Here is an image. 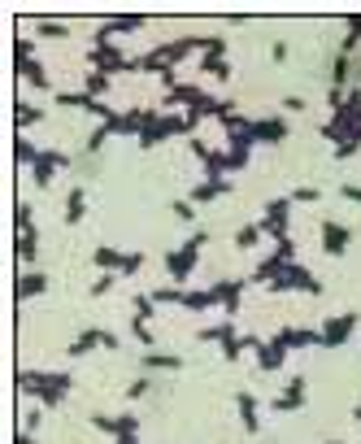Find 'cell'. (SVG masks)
Returning <instances> with one entry per match:
<instances>
[{
    "mask_svg": "<svg viewBox=\"0 0 361 444\" xmlns=\"http://www.w3.org/2000/svg\"><path fill=\"white\" fill-rule=\"evenodd\" d=\"M131 335L140 340V349H148V353H152V344H157V335H152L148 323H140V318H131Z\"/></svg>",
    "mask_w": 361,
    "mask_h": 444,
    "instance_id": "8d00e7d4",
    "label": "cell"
},
{
    "mask_svg": "<svg viewBox=\"0 0 361 444\" xmlns=\"http://www.w3.org/2000/svg\"><path fill=\"white\" fill-rule=\"evenodd\" d=\"M39 257V231L31 227V231H18V261L22 266H31V261Z\"/></svg>",
    "mask_w": 361,
    "mask_h": 444,
    "instance_id": "ac0fdd59",
    "label": "cell"
},
{
    "mask_svg": "<svg viewBox=\"0 0 361 444\" xmlns=\"http://www.w3.org/2000/svg\"><path fill=\"white\" fill-rule=\"evenodd\" d=\"M305 388H309V379H305V375H292L288 388L274 397V409H279V414H296V409H305Z\"/></svg>",
    "mask_w": 361,
    "mask_h": 444,
    "instance_id": "9c48e42d",
    "label": "cell"
},
{
    "mask_svg": "<svg viewBox=\"0 0 361 444\" xmlns=\"http://www.w3.org/2000/svg\"><path fill=\"white\" fill-rule=\"evenodd\" d=\"M214 287L222 292V313H226V318H235V313L244 309V279H218Z\"/></svg>",
    "mask_w": 361,
    "mask_h": 444,
    "instance_id": "4fadbf2b",
    "label": "cell"
},
{
    "mask_svg": "<svg viewBox=\"0 0 361 444\" xmlns=\"http://www.w3.org/2000/svg\"><path fill=\"white\" fill-rule=\"evenodd\" d=\"M35 31H39L44 40H66V35H70V26L53 22V18H44V22H35Z\"/></svg>",
    "mask_w": 361,
    "mask_h": 444,
    "instance_id": "d590c367",
    "label": "cell"
},
{
    "mask_svg": "<svg viewBox=\"0 0 361 444\" xmlns=\"http://www.w3.org/2000/svg\"><path fill=\"white\" fill-rule=\"evenodd\" d=\"M57 104H61V109H92L96 96H87V92H61Z\"/></svg>",
    "mask_w": 361,
    "mask_h": 444,
    "instance_id": "1f68e13d",
    "label": "cell"
},
{
    "mask_svg": "<svg viewBox=\"0 0 361 444\" xmlns=\"http://www.w3.org/2000/svg\"><path fill=\"white\" fill-rule=\"evenodd\" d=\"M357 148H361V131H357V136H348L344 144H335V162H348Z\"/></svg>",
    "mask_w": 361,
    "mask_h": 444,
    "instance_id": "60d3db41",
    "label": "cell"
},
{
    "mask_svg": "<svg viewBox=\"0 0 361 444\" xmlns=\"http://www.w3.org/2000/svg\"><path fill=\"white\" fill-rule=\"evenodd\" d=\"M57 166H70V157L57 152V148H39L35 152V162H31V174H35V188H48L57 174Z\"/></svg>",
    "mask_w": 361,
    "mask_h": 444,
    "instance_id": "8992f818",
    "label": "cell"
},
{
    "mask_svg": "<svg viewBox=\"0 0 361 444\" xmlns=\"http://www.w3.org/2000/svg\"><path fill=\"white\" fill-rule=\"evenodd\" d=\"M270 287H274V292H309V296H322V283L309 275L300 261H288V266H283V275H279Z\"/></svg>",
    "mask_w": 361,
    "mask_h": 444,
    "instance_id": "6da1fadb",
    "label": "cell"
},
{
    "mask_svg": "<svg viewBox=\"0 0 361 444\" xmlns=\"http://www.w3.org/2000/svg\"><path fill=\"white\" fill-rule=\"evenodd\" d=\"M131 305H135V318H140V323H148L152 313H157V301H152V296H135Z\"/></svg>",
    "mask_w": 361,
    "mask_h": 444,
    "instance_id": "b9f144b4",
    "label": "cell"
},
{
    "mask_svg": "<svg viewBox=\"0 0 361 444\" xmlns=\"http://www.w3.org/2000/svg\"><path fill=\"white\" fill-rule=\"evenodd\" d=\"M13 152H18V162H22V166H31V162H35V152H39V148H35V144H31L27 136H18V144H13Z\"/></svg>",
    "mask_w": 361,
    "mask_h": 444,
    "instance_id": "f35d334b",
    "label": "cell"
},
{
    "mask_svg": "<svg viewBox=\"0 0 361 444\" xmlns=\"http://www.w3.org/2000/svg\"><path fill=\"white\" fill-rule=\"evenodd\" d=\"M257 240H262V222H252V227H240L235 235H231V244H235L240 253H248V248H257Z\"/></svg>",
    "mask_w": 361,
    "mask_h": 444,
    "instance_id": "4316f807",
    "label": "cell"
},
{
    "mask_svg": "<svg viewBox=\"0 0 361 444\" xmlns=\"http://www.w3.org/2000/svg\"><path fill=\"white\" fill-rule=\"evenodd\" d=\"M318 331H322V349H340V344H348L353 331H357V313L353 309L348 313H335V318H326Z\"/></svg>",
    "mask_w": 361,
    "mask_h": 444,
    "instance_id": "277c9868",
    "label": "cell"
},
{
    "mask_svg": "<svg viewBox=\"0 0 361 444\" xmlns=\"http://www.w3.org/2000/svg\"><path fill=\"white\" fill-rule=\"evenodd\" d=\"M226 192H231V179H204V183H196L192 200H196V205H209V200H218V196H226Z\"/></svg>",
    "mask_w": 361,
    "mask_h": 444,
    "instance_id": "2e32d148",
    "label": "cell"
},
{
    "mask_svg": "<svg viewBox=\"0 0 361 444\" xmlns=\"http://www.w3.org/2000/svg\"><path fill=\"white\" fill-rule=\"evenodd\" d=\"M200 70L209 74V78H231V66H226V61H209V57H200Z\"/></svg>",
    "mask_w": 361,
    "mask_h": 444,
    "instance_id": "7bdbcfd3",
    "label": "cell"
},
{
    "mask_svg": "<svg viewBox=\"0 0 361 444\" xmlns=\"http://www.w3.org/2000/svg\"><path fill=\"white\" fill-rule=\"evenodd\" d=\"M22 392H31V397H35L39 405H48V409H57V405L66 401V392H61V388H44V383H35V388H22Z\"/></svg>",
    "mask_w": 361,
    "mask_h": 444,
    "instance_id": "484cf974",
    "label": "cell"
},
{
    "mask_svg": "<svg viewBox=\"0 0 361 444\" xmlns=\"http://www.w3.org/2000/svg\"><path fill=\"white\" fill-rule=\"evenodd\" d=\"M44 292H48V275H39V270L18 275V301H31V296H44Z\"/></svg>",
    "mask_w": 361,
    "mask_h": 444,
    "instance_id": "9a60e30c",
    "label": "cell"
},
{
    "mask_svg": "<svg viewBox=\"0 0 361 444\" xmlns=\"http://www.w3.org/2000/svg\"><path fill=\"white\" fill-rule=\"evenodd\" d=\"M340 196H344V200H353V205H361V183H344Z\"/></svg>",
    "mask_w": 361,
    "mask_h": 444,
    "instance_id": "f5cc1de1",
    "label": "cell"
},
{
    "mask_svg": "<svg viewBox=\"0 0 361 444\" xmlns=\"http://www.w3.org/2000/svg\"><path fill=\"white\" fill-rule=\"evenodd\" d=\"M92 423L105 436H122V414H92Z\"/></svg>",
    "mask_w": 361,
    "mask_h": 444,
    "instance_id": "836d02e7",
    "label": "cell"
},
{
    "mask_svg": "<svg viewBox=\"0 0 361 444\" xmlns=\"http://www.w3.org/2000/svg\"><path fill=\"white\" fill-rule=\"evenodd\" d=\"M270 57H274V61H288V44H283V40H279V44L270 48Z\"/></svg>",
    "mask_w": 361,
    "mask_h": 444,
    "instance_id": "6f0895ef",
    "label": "cell"
},
{
    "mask_svg": "<svg viewBox=\"0 0 361 444\" xmlns=\"http://www.w3.org/2000/svg\"><path fill=\"white\" fill-rule=\"evenodd\" d=\"M348 70H353V57H344V52H340V61H335V70H331V88H344Z\"/></svg>",
    "mask_w": 361,
    "mask_h": 444,
    "instance_id": "ab89813d",
    "label": "cell"
},
{
    "mask_svg": "<svg viewBox=\"0 0 361 444\" xmlns=\"http://www.w3.org/2000/svg\"><path fill=\"white\" fill-rule=\"evenodd\" d=\"M105 140H109V131H105V126L92 131V136H87V152H100V148H105Z\"/></svg>",
    "mask_w": 361,
    "mask_h": 444,
    "instance_id": "f907efd6",
    "label": "cell"
},
{
    "mask_svg": "<svg viewBox=\"0 0 361 444\" xmlns=\"http://www.w3.org/2000/svg\"><path fill=\"white\" fill-rule=\"evenodd\" d=\"M13 218H18V231H31V200H18Z\"/></svg>",
    "mask_w": 361,
    "mask_h": 444,
    "instance_id": "bcb514c9",
    "label": "cell"
},
{
    "mask_svg": "<svg viewBox=\"0 0 361 444\" xmlns=\"http://www.w3.org/2000/svg\"><path fill=\"white\" fill-rule=\"evenodd\" d=\"M122 257H126V253H118V248H109V244H100V248L92 253V261H96L100 270H122Z\"/></svg>",
    "mask_w": 361,
    "mask_h": 444,
    "instance_id": "f1b7e54d",
    "label": "cell"
},
{
    "mask_svg": "<svg viewBox=\"0 0 361 444\" xmlns=\"http://www.w3.org/2000/svg\"><path fill=\"white\" fill-rule=\"evenodd\" d=\"M357 48H361V13L348 18V35H344V44H340V52H344V57H353Z\"/></svg>",
    "mask_w": 361,
    "mask_h": 444,
    "instance_id": "4dcf8cb0",
    "label": "cell"
},
{
    "mask_svg": "<svg viewBox=\"0 0 361 444\" xmlns=\"http://www.w3.org/2000/svg\"><path fill=\"white\" fill-rule=\"evenodd\" d=\"M188 114H161L157 126H148L144 136H140V148H157L161 140H174V136H188Z\"/></svg>",
    "mask_w": 361,
    "mask_h": 444,
    "instance_id": "7a4b0ae2",
    "label": "cell"
},
{
    "mask_svg": "<svg viewBox=\"0 0 361 444\" xmlns=\"http://www.w3.org/2000/svg\"><path fill=\"white\" fill-rule=\"evenodd\" d=\"M200 52H204V57H209V61H222V57H226V40H222V35L204 40V44H200Z\"/></svg>",
    "mask_w": 361,
    "mask_h": 444,
    "instance_id": "74e56055",
    "label": "cell"
},
{
    "mask_svg": "<svg viewBox=\"0 0 361 444\" xmlns=\"http://www.w3.org/2000/svg\"><path fill=\"white\" fill-rule=\"evenodd\" d=\"M288 122L283 118H257V122H248V136H252V144H283L288 140Z\"/></svg>",
    "mask_w": 361,
    "mask_h": 444,
    "instance_id": "ba28073f",
    "label": "cell"
},
{
    "mask_svg": "<svg viewBox=\"0 0 361 444\" xmlns=\"http://www.w3.org/2000/svg\"><path fill=\"white\" fill-rule=\"evenodd\" d=\"M326 444H344V440H326Z\"/></svg>",
    "mask_w": 361,
    "mask_h": 444,
    "instance_id": "6125c7cd",
    "label": "cell"
},
{
    "mask_svg": "<svg viewBox=\"0 0 361 444\" xmlns=\"http://www.w3.org/2000/svg\"><path fill=\"white\" fill-rule=\"evenodd\" d=\"M204 240H209L204 231H192V235H188V244H192V248H204Z\"/></svg>",
    "mask_w": 361,
    "mask_h": 444,
    "instance_id": "680465c9",
    "label": "cell"
},
{
    "mask_svg": "<svg viewBox=\"0 0 361 444\" xmlns=\"http://www.w3.org/2000/svg\"><path fill=\"white\" fill-rule=\"evenodd\" d=\"M140 270H144V253H126V257H122V270H118V275H140Z\"/></svg>",
    "mask_w": 361,
    "mask_h": 444,
    "instance_id": "f6af8a7d",
    "label": "cell"
},
{
    "mask_svg": "<svg viewBox=\"0 0 361 444\" xmlns=\"http://www.w3.org/2000/svg\"><path fill=\"white\" fill-rule=\"evenodd\" d=\"M274 340L292 353V349H305V344H322V331L318 327H283Z\"/></svg>",
    "mask_w": 361,
    "mask_h": 444,
    "instance_id": "7c38bea8",
    "label": "cell"
},
{
    "mask_svg": "<svg viewBox=\"0 0 361 444\" xmlns=\"http://www.w3.org/2000/svg\"><path fill=\"white\" fill-rule=\"evenodd\" d=\"M18 74L27 78V83H35L39 92H48V88H53V83H48V70H44L39 61H31V57H18Z\"/></svg>",
    "mask_w": 361,
    "mask_h": 444,
    "instance_id": "e0dca14e",
    "label": "cell"
},
{
    "mask_svg": "<svg viewBox=\"0 0 361 444\" xmlns=\"http://www.w3.org/2000/svg\"><path fill=\"white\" fill-rule=\"evenodd\" d=\"M105 26H109L114 35H118V31H140L144 18H140V13H122V18H105Z\"/></svg>",
    "mask_w": 361,
    "mask_h": 444,
    "instance_id": "d6a6232c",
    "label": "cell"
},
{
    "mask_svg": "<svg viewBox=\"0 0 361 444\" xmlns=\"http://www.w3.org/2000/svg\"><path fill=\"white\" fill-rule=\"evenodd\" d=\"M109 287H114V275H100V279L92 283V296H105V292H109Z\"/></svg>",
    "mask_w": 361,
    "mask_h": 444,
    "instance_id": "db71d44e",
    "label": "cell"
},
{
    "mask_svg": "<svg viewBox=\"0 0 361 444\" xmlns=\"http://www.w3.org/2000/svg\"><path fill=\"white\" fill-rule=\"evenodd\" d=\"M192 152L200 157V162H209V152H214V148H209V144H204V140H192Z\"/></svg>",
    "mask_w": 361,
    "mask_h": 444,
    "instance_id": "9f6ffc18",
    "label": "cell"
},
{
    "mask_svg": "<svg viewBox=\"0 0 361 444\" xmlns=\"http://www.w3.org/2000/svg\"><path fill=\"white\" fill-rule=\"evenodd\" d=\"M214 305H222V292H218V287H204V292H188V305L183 309L204 313V309H214Z\"/></svg>",
    "mask_w": 361,
    "mask_h": 444,
    "instance_id": "603a6c76",
    "label": "cell"
},
{
    "mask_svg": "<svg viewBox=\"0 0 361 444\" xmlns=\"http://www.w3.org/2000/svg\"><path fill=\"white\" fill-rule=\"evenodd\" d=\"M204 40H196V35H183V40H170V44H161V57H166V66H178L183 57H192V52L200 48Z\"/></svg>",
    "mask_w": 361,
    "mask_h": 444,
    "instance_id": "5bb4252c",
    "label": "cell"
},
{
    "mask_svg": "<svg viewBox=\"0 0 361 444\" xmlns=\"http://www.w3.org/2000/svg\"><path fill=\"white\" fill-rule=\"evenodd\" d=\"M144 371H183L178 353H144Z\"/></svg>",
    "mask_w": 361,
    "mask_h": 444,
    "instance_id": "cb8c5ba5",
    "label": "cell"
},
{
    "mask_svg": "<svg viewBox=\"0 0 361 444\" xmlns=\"http://www.w3.org/2000/svg\"><path fill=\"white\" fill-rule=\"evenodd\" d=\"M118 444H140V431H122V436H118Z\"/></svg>",
    "mask_w": 361,
    "mask_h": 444,
    "instance_id": "91938a15",
    "label": "cell"
},
{
    "mask_svg": "<svg viewBox=\"0 0 361 444\" xmlns=\"http://www.w3.org/2000/svg\"><path fill=\"white\" fill-rule=\"evenodd\" d=\"M240 331H235V323H218V327H204V331H196V340H200V344H226V340H235Z\"/></svg>",
    "mask_w": 361,
    "mask_h": 444,
    "instance_id": "ffe728a7",
    "label": "cell"
},
{
    "mask_svg": "<svg viewBox=\"0 0 361 444\" xmlns=\"http://www.w3.org/2000/svg\"><path fill=\"white\" fill-rule=\"evenodd\" d=\"M35 383L70 392V388H74V375H61V371H22V375H18V388H35Z\"/></svg>",
    "mask_w": 361,
    "mask_h": 444,
    "instance_id": "8fae6325",
    "label": "cell"
},
{
    "mask_svg": "<svg viewBox=\"0 0 361 444\" xmlns=\"http://www.w3.org/2000/svg\"><path fill=\"white\" fill-rule=\"evenodd\" d=\"M170 209H174V218H183V222H192V214H196L188 200H170Z\"/></svg>",
    "mask_w": 361,
    "mask_h": 444,
    "instance_id": "816d5d0a",
    "label": "cell"
},
{
    "mask_svg": "<svg viewBox=\"0 0 361 444\" xmlns=\"http://www.w3.org/2000/svg\"><path fill=\"white\" fill-rule=\"evenodd\" d=\"M148 392H152V379H148V375H140L131 388H126V401H140V397H148Z\"/></svg>",
    "mask_w": 361,
    "mask_h": 444,
    "instance_id": "ee69618b",
    "label": "cell"
},
{
    "mask_svg": "<svg viewBox=\"0 0 361 444\" xmlns=\"http://www.w3.org/2000/svg\"><path fill=\"white\" fill-rule=\"evenodd\" d=\"M348 244H353V231H348V227H340V222H322V253H326V257H344Z\"/></svg>",
    "mask_w": 361,
    "mask_h": 444,
    "instance_id": "30bf717a",
    "label": "cell"
},
{
    "mask_svg": "<svg viewBox=\"0 0 361 444\" xmlns=\"http://www.w3.org/2000/svg\"><path fill=\"white\" fill-rule=\"evenodd\" d=\"M200 266V248H192V244H183V248H170L166 253V270H170V279L183 287V279L192 275Z\"/></svg>",
    "mask_w": 361,
    "mask_h": 444,
    "instance_id": "5b68a950",
    "label": "cell"
},
{
    "mask_svg": "<svg viewBox=\"0 0 361 444\" xmlns=\"http://www.w3.org/2000/svg\"><path fill=\"white\" fill-rule=\"evenodd\" d=\"M240 353H244V335H235V340H226V344H222L226 361H240Z\"/></svg>",
    "mask_w": 361,
    "mask_h": 444,
    "instance_id": "7dc6e473",
    "label": "cell"
},
{
    "mask_svg": "<svg viewBox=\"0 0 361 444\" xmlns=\"http://www.w3.org/2000/svg\"><path fill=\"white\" fill-rule=\"evenodd\" d=\"M235 405H240V418H244V431H257V427H262V414H257V397H252V392H240Z\"/></svg>",
    "mask_w": 361,
    "mask_h": 444,
    "instance_id": "7402d4cb",
    "label": "cell"
},
{
    "mask_svg": "<svg viewBox=\"0 0 361 444\" xmlns=\"http://www.w3.org/2000/svg\"><path fill=\"white\" fill-rule=\"evenodd\" d=\"M96 344H105V331H100V327H87L79 340H70V357H87Z\"/></svg>",
    "mask_w": 361,
    "mask_h": 444,
    "instance_id": "d6986e66",
    "label": "cell"
},
{
    "mask_svg": "<svg viewBox=\"0 0 361 444\" xmlns=\"http://www.w3.org/2000/svg\"><path fill=\"white\" fill-rule=\"evenodd\" d=\"M292 200H309V205H314V200H322V188H318V183H314V188L305 183V188H296V192H292Z\"/></svg>",
    "mask_w": 361,
    "mask_h": 444,
    "instance_id": "c3c4849f",
    "label": "cell"
},
{
    "mask_svg": "<svg viewBox=\"0 0 361 444\" xmlns=\"http://www.w3.org/2000/svg\"><path fill=\"white\" fill-rule=\"evenodd\" d=\"M357 78H361V66H357Z\"/></svg>",
    "mask_w": 361,
    "mask_h": 444,
    "instance_id": "be15d7a7",
    "label": "cell"
},
{
    "mask_svg": "<svg viewBox=\"0 0 361 444\" xmlns=\"http://www.w3.org/2000/svg\"><path fill=\"white\" fill-rule=\"evenodd\" d=\"M83 92L96 96V100H100V96H109V74H96V70H92V74H87V83H83Z\"/></svg>",
    "mask_w": 361,
    "mask_h": 444,
    "instance_id": "e575fe53",
    "label": "cell"
},
{
    "mask_svg": "<svg viewBox=\"0 0 361 444\" xmlns=\"http://www.w3.org/2000/svg\"><path fill=\"white\" fill-rule=\"evenodd\" d=\"M13 122H18V131H27V126L44 122V109H39V104H27V100H18V114H13Z\"/></svg>",
    "mask_w": 361,
    "mask_h": 444,
    "instance_id": "83f0119b",
    "label": "cell"
},
{
    "mask_svg": "<svg viewBox=\"0 0 361 444\" xmlns=\"http://www.w3.org/2000/svg\"><path fill=\"white\" fill-rule=\"evenodd\" d=\"M152 301L157 305H188V292L178 283H166V287H157V292H152Z\"/></svg>",
    "mask_w": 361,
    "mask_h": 444,
    "instance_id": "f546056e",
    "label": "cell"
},
{
    "mask_svg": "<svg viewBox=\"0 0 361 444\" xmlns=\"http://www.w3.org/2000/svg\"><path fill=\"white\" fill-rule=\"evenodd\" d=\"M87 61H92V70H96V74H109V78H114V74H122V70H131V57H122V52H118L114 44L92 48V57H87Z\"/></svg>",
    "mask_w": 361,
    "mask_h": 444,
    "instance_id": "52a82bcc",
    "label": "cell"
},
{
    "mask_svg": "<svg viewBox=\"0 0 361 444\" xmlns=\"http://www.w3.org/2000/svg\"><path fill=\"white\" fill-rule=\"evenodd\" d=\"M131 70H140V74H166V70H174V66H166L161 48H152V52H144V57L131 61Z\"/></svg>",
    "mask_w": 361,
    "mask_h": 444,
    "instance_id": "44dd1931",
    "label": "cell"
},
{
    "mask_svg": "<svg viewBox=\"0 0 361 444\" xmlns=\"http://www.w3.org/2000/svg\"><path fill=\"white\" fill-rule=\"evenodd\" d=\"M274 257H283V261H296V244H292V235H288V240H279V244H274Z\"/></svg>",
    "mask_w": 361,
    "mask_h": 444,
    "instance_id": "681fc988",
    "label": "cell"
},
{
    "mask_svg": "<svg viewBox=\"0 0 361 444\" xmlns=\"http://www.w3.org/2000/svg\"><path fill=\"white\" fill-rule=\"evenodd\" d=\"M13 444H39V440H35L31 431H18V440H13Z\"/></svg>",
    "mask_w": 361,
    "mask_h": 444,
    "instance_id": "94428289",
    "label": "cell"
},
{
    "mask_svg": "<svg viewBox=\"0 0 361 444\" xmlns=\"http://www.w3.org/2000/svg\"><path fill=\"white\" fill-rule=\"evenodd\" d=\"M283 109H288V114H300V109H305V96H283Z\"/></svg>",
    "mask_w": 361,
    "mask_h": 444,
    "instance_id": "11a10c76",
    "label": "cell"
},
{
    "mask_svg": "<svg viewBox=\"0 0 361 444\" xmlns=\"http://www.w3.org/2000/svg\"><path fill=\"white\" fill-rule=\"evenodd\" d=\"M83 214H87V192L83 188H74L70 196H66V222L74 227V222H83Z\"/></svg>",
    "mask_w": 361,
    "mask_h": 444,
    "instance_id": "d4e9b609",
    "label": "cell"
},
{
    "mask_svg": "<svg viewBox=\"0 0 361 444\" xmlns=\"http://www.w3.org/2000/svg\"><path fill=\"white\" fill-rule=\"evenodd\" d=\"M292 196H274L266 200V218H262V235H274V244L279 240H288V214H292Z\"/></svg>",
    "mask_w": 361,
    "mask_h": 444,
    "instance_id": "3957f363",
    "label": "cell"
}]
</instances>
